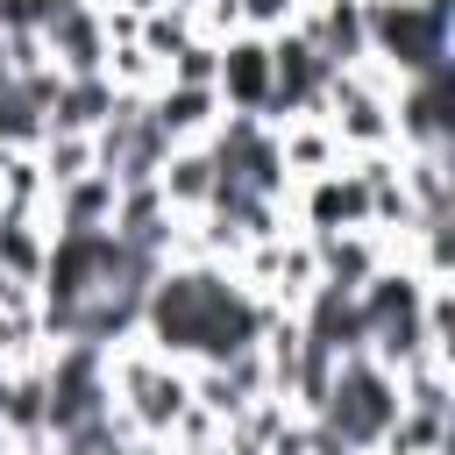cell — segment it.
<instances>
[{"mask_svg": "<svg viewBox=\"0 0 455 455\" xmlns=\"http://www.w3.org/2000/svg\"><path fill=\"white\" fill-rule=\"evenodd\" d=\"M164 327H171L178 341L235 348V341L249 334V313H242L235 299H220V291H206V284L192 277V284H171V291H164Z\"/></svg>", "mask_w": 455, "mask_h": 455, "instance_id": "obj_1", "label": "cell"}]
</instances>
